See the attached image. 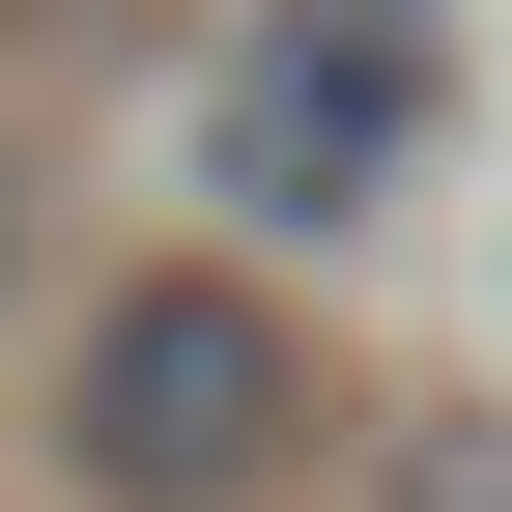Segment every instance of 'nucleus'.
<instances>
[{
	"mask_svg": "<svg viewBox=\"0 0 512 512\" xmlns=\"http://www.w3.org/2000/svg\"><path fill=\"white\" fill-rule=\"evenodd\" d=\"M456 114V0H256L200 57V200L228 228H370Z\"/></svg>",
	"mask_w": 512,
	"mask_h": 512,
	"instance_id": "nucleus-1",
	"label": "nucleus"
},
{
	"mask_svg": "<svg viewBox=\"0 0 512 512\" xmlns=\"http://www.w3.org/2000/svg\"><path fill=\"white\" fill-rule=\"evenodd\" d=\"M285 427H313V342H285L256 285H114V313H86V484H114V512H228Z\"/></svg>",
	"mask_w": 512,
	"mask_h": 512,
	"instance_id": "nucleus-2",
	"label": "nucleus"
},
{
	"mask_svg": "<svg viewBox=\"0 0 512 512\" xmlns=\"http://www.w3.org/2000/svg\"><path fill=\"white\" fill-rule=\"evenodd\" d=\"M399 512H512V427H427V456H399Z\"/></svg>",
	"mask_w": 512,
	"mask_h": 512,
	"instance_id": "nucleus-3",
	"label": "nucleus"
}]
</instances>
